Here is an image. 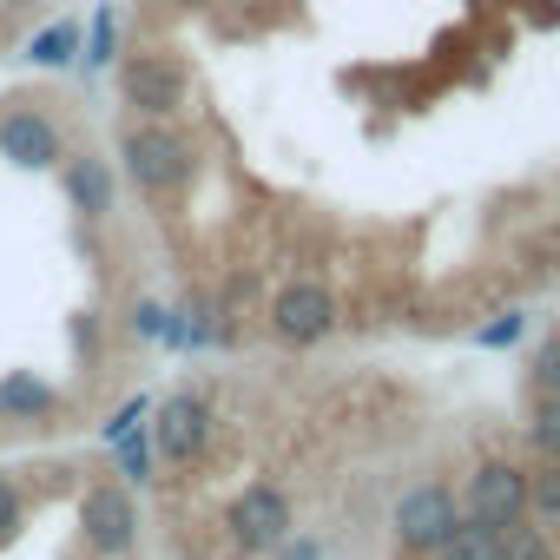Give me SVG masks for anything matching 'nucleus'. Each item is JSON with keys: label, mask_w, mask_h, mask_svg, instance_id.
Segmentation results:
<instances>
[{"label": "nucleus", "mask_w": 560, "mask_h": 560, "mask_svg": "<svg viewBox=\"0 0 560 560\" xmlns=\"http://www.w3.org/2000/svg\"><path fill=\"white\" fill-rule=\"evenodd\" d=\"M119 159H126V178L139 185V198H152V205L178 198V191L191 185V172H198V159H191V145H185V132H178L172 119L126 126Z\"/></svg>", "instance_id": "1"}, {"label": "nucleus", "mask_w": 560, "mask_h": 560, "mask_svg": "<svg viewBox=\"0 0 560 560\" xmlns=\"http://www.w3.org/2000/svg\"><path fill=\"white\" fill-rule=\"evenodd\" d=\"M455 521H462V501H455L442 481H416V488H402L396 508H389L396 547H402V553H429V560H435V547L448 540Z\"/></svg>", "instance_id": "2"}, {"label": "nucleus", "mask_w": 560, "mask_h": 560, "mask_svg": "<svg viewBox=\"0 0 560 560\" xmlns=\"http://www.w3.org/2000/svg\"><path fill=\"white\" fill-rule=\"evenodd\" d=\"M462 514H475V521H488V527H521L527 521V468L521 462H508V455H488V462H475V475H468V488H462Z\"/></svg>", "instance_id": "3"}, {"label": "nucleus", "mask_w": 560, "mask_h": 560, "mask_svg": "<svg viewBox=\"0 0 560 560\" xmlns=\"http://www.w3.org/2000/svg\"><path fill=\"white\" fill-rule=\"evenodd\" d=\"M298 534V514H291V494L277 481H250L237 501H231V540L244 553H277Z\"/></svg>", "instance_id": "4"}, {"label": "nucleus", "mask_w": 560, "mask_h": 560, "mask_svg": "<svg viewBox=\"0 0 560 560\" xmlns=\"http://www.w3.org/2000/svg\"><path fill=\"white\" fill-rule=\"evenodd\" d=\"M119 93L139 119H178L185 113V67L172 54H132L119 67Z\"/></svg>", "instance_id": "5"}, {"label": "nucleus", "mask_w": 560, "mask_h": 560, "mask_svg": "<svg viewBox=\"0 0 560 560\" xmlns=\"http://www.w3.org/2000/svg\"><path fill=\"white\" fill-rule=\"evenodd\" d=\"M337 298H330V284H317V277H298V284H284L277 291V304H270V330L284 337V343H298V350H311V343H324L330 330H337Z\"/></svg>", "instance_id": "6"}, {"label": "nucleus", "mask_w": 560, "mask_h": 560, "mask_svg": "<svg viewBox=\"0 0 560 560\" xmlns=\"http://www.w3.org/2000/svg\"><path fill=\"white\" fill-rule=\"evenodd\" d=\"M152 416H159V422H152V442H159V455H165L172 468H191V462H205V448H211V402H205L198 389H178V396H165Z\"/></svg>", "instance_id": "7"}, {"label": "nucleus", "mask_w": 560, "mask_h": 560, "mask_svg": "<svg viewBox=\"0 0 560 560\" xmlns=\"http://www.w3.org/2000/svg\"><path fill=\"white\" fill-rule=\"evenodd\" d=\"M80 534H86V547H93L100 560H126L132 540H139V508H132V494L113 488V481L86 488V501H80Z\"/></svg>", "instance_id": "8"}, {"label": "nucleus", "mask_w": 560, "mask_h": 560, "mask_svg": "<svg viewBox=\"0 0 560 560\" xmlns=\"http://www.w3.org/2000/svg\"><path fill=\"white\" fill-rule=\"evenodd\" d=\"M0 159H14V165H60L67 159V139H60L54 113L8 106V113H0Z\"/></svg>", "instance_id": "9"}, {"label": "nucleus", "mask_w": 560, "mask_h": 560, "mask_svg": "<svg viewBox=\"0 0 560 560\" xmlns=\"http://www.w3.org/2000/svg\"><path fill=\"white\" fill-rule=\"evenodd\" d=\"M54 383H40L34 370H8L0 376V422H40V416H54Z\"/></svg>", "instance_id": "10"}, {"label": "nucleus", "mask_w": 560, "mask_h": 560, "mask_svg": "<svg viewBox=\"0 0 560 560\" xmlns=\"http://www.w3.org/2000/svg\"><path fill=\"white\" fill-rule=\"evenodd\" d=\"M67 191H73V205L86 218H106L113 211V172H106V159H93V152L67 159Z\"/></svg>", "instance_id": "11"}, {"label": "nucleus", "mask_w": 560, "mask_h": 560, "mask_svg": "<svg viewBox=\"0 0 560 560\" xmlns=\"http://www.w3.org/2000/svg\"><path fill=\"white\" fill-rule=\"evenodd\" d=\"M435 560H501V527H488V521L462 514V521L448 527V540L435 547Z\"/></svg>", "instance_id": "12"}, {"label": "nucleus", "mask_w": 560, "mask_h": 560, "mask_svg": "<svg viewBox=\"0 0 560 560\" xmlns=\"http://www.w3.org/2000/svg\"><path fill=\"white\" fill-rule=\"evenodd\" d=\"M527 521L560 540V462H540L527 475Z\"/></svg>", "instance_id": "13"}, {"label": "nucleus", "mask_w": 560, "mask_h": 560, "mask_svg": "<svg viewBox=\"0 0 560 560\" xmlns=\"http://www.w3.org/2000/svg\"><path fill=\"white\" fill-rule=\"evenodd\" d=\"M527 442L540 462H560V396H534V416H527Z\"/></svg>", "instance_id": "14"}, {"label": "nucleus", "mask_w": 560, "mask_h": 560, "mask_svg": "<svg viewBox=\"0 0 560 560\" xmlns=\"http://www.w3.org/2000/svg\"><path fill=\"white\" fill-rule=\"evenodd\" d=\"M501 560H553V534H540L534 521H521V527L501 534Z\"/></svg>", "instance_id": "15"}, {"label": "nucleus", "mask_w": 560, "mask_h": 560, "mask_svg": "<svg viewBox=\"0 0 560 560\" xmlns=\"http://www.w3.org/2000/svg\"><path fill=\"white\" fill-rule=\"evenodd\" d=\"M21 521H27V494L14 488V475L0 468V540H14L21 534Z\"/></svg>", "instance_id": "16"}, {"label": "nucleus", "mask_w": 560, "mask_h": 560, "mask_svg": "<svg viewBox=\"0 0 560 560\" xmlns=\"http://www.w3.org/2000/svg\"><path fill=\"white\" fill-rule=\"evenodd\" d=\"M119 448V468L132 475V481H152V455H159V442H145V435H126V442H113Z\"/></svg>", "instance_id": "17"}, {"label": "nucleus", "mask_w": 560, "mask_h": 560, "mask_svg": "<svg viewBox=\"0 0 560 560\" xmlns=\"http://www.w3.org/2000/svg\"><path fill=\"white\" fill-rule=\"evenodd\" d=\"M534 389L560 396V337H547V343L534 350Z\"/></svg>", "instance_id": "18"}, {"label": "nucleus", "mask_w": 560, "mask_h": 560, "mask_svg": "<svg viewBox=\"0 0 560 560\" xmlns=\"http://www.w3.org/2000/svg\"><path fill=\"white\" fill-rule=\"evenodd\" d=\"M34 60H40V67H67V60H73V27L40 34V40H34Z\"/></svg>", "instance_id": "19"}, {"label": "nucleus", "mask_w": 560, "mask_h": 560, "mask_svg": "<svg viewBox=\"0 0 560 560\" xmlns=\"http://www.w3.org/2000/svg\"><path fill=\"white\" fill-rule=\"evenodd\" d=\"M145 416H152V402H145V396H132V402H126V409H119V416L106 422V442H126V435H132V429H139Z\"/></svg>", "instance_id": "20"}, {"label": "nucleus", "mask_w": 560, "mask_h": 560, "mask_svg": "<svg viewBox=\"0 0 560 560\" xmlns=\"http://www.w3.org/2000/svg\"><path fill=\"white\" fill-rule=\"evenodd\" d=\"M277 560H317V540H298V547L284 540V547H277Z\"/></svg>", "instance_id": "21"}, {"label": "nucleus", "mask_w": 560, "mask_h": 560, "mask_svg": "<svg viewBox=\"0 0 560 560\" xmlns=\"http://www.w3.org/2000/svg\"><path fill=\"white\" fill-rule=\"evenodd\" d=\"M178 8H211V0H178Z\"/></svg>", "instance_id": "22"}]
</instances>
